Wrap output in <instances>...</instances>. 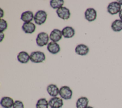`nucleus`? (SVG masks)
<instances>
[{
	"mask_svg": "<svg viewBox=\"0 0 122 108\" xmlns=\"http://www.w3.org/2000/svg\"><path fill=\"white\" fill-rule=\"evenodd\" d=\"M121 10V5L118 1L110 2L107 6V11L111 15H115L119 13Z\"/></svg>",
	"mask_w": 122,
	"mask_h": 108,
	"instance_id": "39448f33",
	"label": "nucleus"
},
{
	"mask_svg": "<svg viewBox=\"0 0 122 108\" xmlns=\"http://www.w3.org/2000/svg\"><path fill=\"white\" fill-rule=\"evenodd\" d=\"M59 89L58 87L53 84L49 85L47 87V91L49 95L52 97H56L59 94Z\"/></svg>",
	"mask_w": 122,
	"mask_h": 108,
	"instance_id": "2eb2a0df",
	"label": "nucleus"
},
{
	"mask_svg": "<svg viewBox=\"0 0 122 108\" xmlns=\"http://www.w3.org/2000/svg\"><path fill=\"white\" fill-rule=\"evenodd\" d=\"M119 16L120 20H122V9H121V10H120V11L119 13Z\"/></svg>",
	"mask_w": 122,
	"mask_h": 108,
	"instance_id": "393cba45",
	"label": "nucleus"
},
{
	"mask_svg": "<svg viewBox=\"0 0 122 108\" xmlns=\"http://www.w3.org/2000/svg\"><path fill=\"white\" fill-rule=\"evenodd\" d=\"M49 36L48 34L45 32L39 33L36 37V42L37 45L39 47H43L49 43Z\"/></svg>",
	"mask_w": 122,
	"mask_h": 108,
	"instance_id": "7ed1b4c3",
	"label": "nucleus"
},
{
	"mask_svg": "<svg viewBox=\"0 0 122 108\" xmlns=\"http://www.w3.org/2000/svg\"><path fill=\"white\" fill-rule=\"evenodd\" d=\"M0 42H1L4 38V34L3 32H0Z\"/></svg>",
	"mask_w": 122,
	"mask_h": 108,
	"instance_id": "b1692460",
	"label": "nucleus"
},
{
	"mask_svg": "<svg viewBox=\"0 0 122 108\" xmlns=\"http://www.w3.org/2000/svg\"><path fill=\"white\" fill-rule=\"evenodd\" d=\"M13 99L9 97H3L1 98L0 104L3 108H11L14 104Z\"/></svg>",
	"mask_w": 122,
	"mask_h": 108,
	"instance_id": "9b49d317",
	"label": "nucleus"
},
{
	"mask_svg": "<svg viewBox=\"0 0 122 108\" xmlns=\"http://www.w3.org/2000/svg\"><path fill=\"white\" fill-rule=\"evenodd\" d=\"M49 102L45 98L39 99L36 104V108H48Z\"/></svg>",
	"mask_w": 122,
	"mask_h": 108,
	"instance_id": "412c9836",
	"label": "nucleus"
},
{
	"mask_svg": "<svg viewBox=\"0 0 122 108\" xmlns=\"http://www.w3.org/2000/svg\"><path fill=\"white\" fill-rule=\"evenodd\" d=\"M12 108H24L23 102L20 100H15L14 102Z\"/></svg>",
	"mask_w": 122,
	"mask_h": 108,
	"instance_id": "5701e85b",
	"label": "nucleus"
},
{
	"mask_svg": "<svg viewBox=\"0 0 122 108\" xmlns=\"http://www.w3.org/2000/svg\"><path fill=\"white\" fill-rule=\"evenodd\" d=\"M59 95L61 98L65 100L70 99L72 96V91L68 86H62L60 88Z\"/></svg>",
	"mask_w": 122,
	"mask_h": 108,
	"instance_id": "20e7f679",
	"label": "nucleus"
},
{
	"mask_svg": "<svg viewBox=\"0 0 122 108\" xmlns=\"http://www.w3.org/2000/svg\"><path fill=\"white\" fill-rule=\"evenodd\" d=\"M86 108H93L92 107H91V106H88Z\"/></svg>",
	"mask_w": 122,
	"mask_h": 108,
	"instance_id": "cd10ccee",
	"label": "nucleus"
},
{
	"mask_svg": "<svg viewBox=\"0 0 122 108\" xmlns=\"http://www.w3.org/2000/svg\"><path fill=\"white\" fill-rule=\"evenodd\" d=\"M75 53L80 56H85L87 55L89 51V47L83 44H78L75 49Z\"/></svg>",
	"mask_w": 122,
	"mask_h": 108,
	"instance_id": "9d476101",
	"label": "nucleus"
},
{
	"mask_svg": "<svg viewBox=\"0 0 122 108\" xmlns=\"http://www.w3.org/2000/svg\"><path fill=\"white\" fill-rule=\"evenodd\" d=\"M0 18H2V17L4 15V11L2 10V9H0Z\"/></svg>",
	"mask_w": 122,
	"mask_h": 108,
	"instance_id": "a878e982",
	"label": "nucleus"
},
{
	"mask_svg": "<svg viewBox=\"0 0 122 108\" xmlns=\"http://www.w3.org/2000/svg\"><path fill=\"white\" fill-rule=\"evenodd\" d=\"M111 28L115 32H119L122 30V20H114L111 25Z\"/></svg>",
	"mask_w": 122,
	"mask_h": 108,
	"instance_id": "6ab92c4d",
	"label": "nucleus"
},
{
	"mask_svg": "<svg viewBox=\"0 0 122 108\" xmlns=\"http://www.w3.org/2000/svg\"><path fill=\"white\" fill-rule=\"evenodd\" d=\"M22 29L25 33L31 34L35 31L36 26L32 22H24L22 26Z\"/></svg>",
	"mask_w": 122,
	"mask_h": 108,
	"instance_id": "f8f14e48",
	"label": "nucleus"
},
{
	"mask_svg": "<svg viewBox=\"0 0 122 108\" xmlns=\"http://www.w3.org/2000/svg\"><path fill=\"white\" fill-rule=\"evenodd\" d=\"M34 15L33 12L30 10H27L22 13L20 19L24 22H30L34 19Z\"/></svg>",
	"mask_w": 122,
	"mask_h": 108,
	"instance_id": "dca6fc26",
	"label": "nucleus"
},
{
	"mask_svg": "<svg viewBox=\"0 0 122 108\" xmlns=\"http://www.w3.org/2000/svg\"><path fill=\"white\" fill-rule=\"evenodd\" d=\"M47 14L45 11L43 10H39L35 14L33 20L36 24L41 25L45 23L47 19Z\"/></svg>",
	"mask_w": 122,
	"mask_h": 108,
	"instance_id": "f03ea898",
	"label": "nucleus"
},
{
	"mask_svg": "<svg viewBox=\"0 0 122 108\" xmlns=\"http://www.w3.org/2000/svg\"><path fill=\"white\" fill-rule=\"evenodd\" d=\"M62 36L65 38H71L75 35V30L70 26H66L64 27L61 30Z\"/></svg>",
	"mask_w": 122,
	"mask_h": 108,
	"instance_id": "4468645a",
	"label": "nucleus"
},
{
	"mask_svg": "<svg viewBox=\"0 0 122 108\" xmlns=\"http://www.w3.org/2000/svg\"><path fill=\"white\" fill-rule=\"evenodd\" d=\"M30 61L34 63L42 62L46 59L45 54L43 52L40 51L32 52L30 53Z\"/></svg>",
	"mask_w": 122,
	"mask_h": 108,
	"instance_id": "f257e3e1",
	"label": "nucleus"
},
{
	"mask_svg": "<svg viewBox=\"0 0 122 108\" xmlns=\"http://www.w3.org/2000/svg\"><path fill=\"white\" fill-rule=\"evenodd\" d=\"M58 16L64 20H67L70 18L71 13L69 9L65 7H61L56 10Z\"/></svg>",
	"mask_w": 122,
	"mask_h": 108,
	"instance_id": "423d86ee",
	"label": "nucleus"
},
{
	"mask_svg": "<svg viewBox=\"0 0 122 108\" xmlns=\"http://www.w3.org/2000/svg\"><path fill=\"white\" fill-rule=\"evenodd\" d=\"M64 3L63 0H51L50 1L51 7L54 9H58L62 7Z\"/></svg>",
	"mask_w": 122,
	"mask_h": 108,
	"instance_id": "aec40b11",
	"label": "nucleus"
},
{
	"mask_svg": "<svg viewBox=\"0 0 122 108\" xmlns=\"http://www.w3.org/2000/svg\"><path fill=\"white\" fill-rule=\"evenodd\" d=\"M117 1L121 5H122V0H118Z\"/></svg>",
	"mask_w": 122,
	"mask_h": 108,
	"instance_id": "bb28decb",
	"label": "nucleus"
},
{
	"mask_svg": "<svg viewBox=\"0 0 122 108\" xmlns=\"http://www.w3.org/2000/svg\"><path fill=\"white\" fill-rule=\"evenodd\" d=\"M89 103V99L85 97L79 98L76 103V108H86Z\"/></svg>",
	"mask_w": 122,
	"mask_h": 108,
	"instance_id": "a211bd4d",
	"label": "nucleus"
},
{
	"mask_svg": "<svg viewBox=\"0 0 122 108\" xmlns=\"http://www.w3.org/2000/svg\"><path fill=\"white\" fill-rule=\"evenodd\" d=\"M17 59L21 63L25 64L28 62L30 59V57L29 54L26 51H20L17 55Z\"/></svg>",
	"mask_w": 122,
	"mask_h": 108,
	"instance_id": "f3484780",
	"label": "nucleus"
},
{
	"mask_svg": "<svg viewBox=\"0 0 122 108\" xmlns=\"http://www.w3.org/2000/svg\"><path fill=\"white\" fill-rule=\"evenodd\" d=\"M47 49L49 52L52 54H56L60 51V45L57 42L53 41H51L48 44Z\"/></svg>",
	"mask_w": 122,
	"mask_h": 108,
	"instance_id": "ddd939ff",
	"label": "nucleus"
},
{
	"mask_svg": "<svg viewBox=\"0 0 122 108\" xmlns=\"http://www.w3.org/2000/svg\"><path fill=\"white\" fill-rule=\"evenodd\" d=\"M8 27V23L7 21L4 19H0V31L2 32L7 29Z\"/></svg>",
	"mask_w": 122,
	"mask_h": 108,
	"instance_id": "4be33fe9",
	"label": "nucleus"
},
{
	"mask_svg": "<svg viewBox=\"0 0 122 108\" xmlns=\"http://www.w3.org/2000/svg\"><path fill=\"white\" fill-rule=\"evenodd\" d=\"M48 102L51 108H61L63 105L62 99L57 97L51 98Z\"/></svg>",
	"mask_w": 122,
	"mask_h": 108,
	"instance_id": "0eeeda50",
	"label": "nucleus"
},
{
	"mask_svg": "<svg viewBox=\"0 0 122 108\" xmlns=\"http://www.w3.org/2000/svg\"><path fill=\"white\" fill-rule=\"evenodd\" d=\"M84 16L86 20L89 22H92L95 20L96 19L97 12L93 8H88L85 11Z\"/></svg>",
	"mask_w": 122,
	"mask_h": 108,
	"instance_id": "6e6552de",
	"label": "nucleus"
},
{
	"mask_svg": "<svg viewBox=\"0 0 122 108\" xmlns=\"http://www.w3.org/2000/svg\"><path fill=\"white\" fill-rule=\"evenodd\" d=\"M62 36L61 31L59 29H55L50 33L49 38L51 41L57 42L61 39Z\"/></svg>",
	"mask_w": 122,
	"mask_h": 108,
	"instance_id": "1a4fd4ad",
	"label": "nucleus"
}]
</instances>
